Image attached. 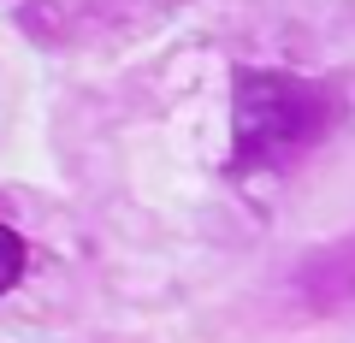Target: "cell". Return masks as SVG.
I'll use <instances>...</instances> for the list:
<instances>
[{
	"label": "cell",
	"instance_id": "cell-1",
	"mask_svg": "<svg viewBox=\"0 0 355 343\" xmlns=\"http://www.w3.org/2000/svg\"><path fill=\"white\" fill-rule=\"evenodd\" d=\"M326 125V101L284 71H249L237 83V160L284 166Z\"/></svg>",
	"mask_w": 355,
	"mask_h": 343
},
{
	"label": "cell",
	"instance_id": "cell-2",
	"mask_svg": "<svg viewBox=\"0 0 355 343\" xmlns=\"http://www.w3.org/2000/svg\"><path fill=\"white\" fill-rule=\"evenodd\" d=\"M18 272H24V237L12 225H0V290H12Z\"/></svg>",
	"mask_w": 355,
	"mask_h": 343
}]
</instances>
